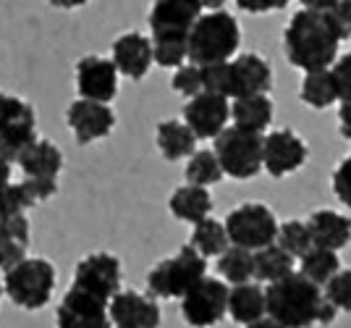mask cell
Returning a JSON list of instances; mask_svg holds the SVG:
<instances>
[{
  "label": "cell",
  "instance_id": "e575fe53",
  "mask_svg": "<svg viewBox=\"0 0 351 328\" xmlns=\"http://www.w3.org/2000/svg\"><path fill=\"white\" fill-rule=\"evenodd\" d=\"M155 43V63L160 69H181L189 60V43L181 40H152Z\"/></svg>",
  "mask_w": 351,
  "mask_h": 328
},
{
  "label": "cell",
  "instance_id": "44dd1931",
  "mask_svg": "<svg viewBox=\"0 0 351 328\" xmlns=\"http://www.w3.org/2000/svg\"><path fill=\"white\" fill-rule=\"evenodd\" d=\"M307 224L309 231H312V239H315V247L341 253L351 242V218L338 213V210H315V213H309Z\"/></svg>",
  "mask_w": 351,
  "mask_h": 328
},
{
  "label": "cell",
  "instance_id": "f6af8a7d",
  "mask_svg": "<svg viewBox=\"0 0 351 328\" xmlns=\"http://www.w3.org/2000/svg\"><path fill=\"white\" fill-rule=\"evenodd\" d=\"M338 129L346 139H351V103H341L338 108Z\"/></svg>",
  "mask_w": 351,
  "mask_h": 328
},
{
  "label": "cell",
  "instance_id": "7dc6e473",
  "mask_svg": "<svg viewBox=\"0 0 351 328\" xmlns=\"http://www.w3.org/2000/svg\"><path fill=\"white\" fill-rule=\"evenodd\" d=\"M244 328H286V326H280L276 318L265 315V318H260V320H254V323H249V326H244Z\"/></svg>",
  "mask_w": 351,
  "mask_h": 328
},
{
  "label": "cell",
  "instance_id": "30bf717a",
  "mask_svg": "<svg viewBox=\"0 0 351 328\" xmlns=\"http://www.w3.org/2000/svg\"><path fill=\"white\" fill-rule=\"evenodd\" d=\"M199 0H155L149 8V34L152 40H181L189 43L194 24L202 16Z\"/></svg>",
  "mask_w": 351,
  "mask_h": 328
},
{
  "label": "cell",
  "instance_id": "9c48e42d",
  "mask_svg": "<svg viewBox=\"0 0 351 328\" xmlns=\"http://www.w3.org/2000/svg\"><path fill=\"white\" fill-rule=\"evenodd\" d=\"M231 286L223 279L205 276L181 299V318L191 328H215L228 315Z\"/></svg>",
  "mask_w": 351,
  "mask_h": 328
},
{
  "label": "cell",
  "instance_id": "277c9868",
  "mask_svg": "<svg viewBox=\"0 0 351 328\" xmlns=\"http://www.w3.org/2000/svg\"><path fill=\"white\" fill-rule=\"evenodd\" d=\"M207 276V257L194 244H184L147 273V292L158 299H184Z\"/></svg>",
  "mask_w": 351,
  "mask_h": 328
},
{
  "label": "cell",
  "instance_id": "4dcf8cb0",
  "mask_svg": "<svg viewBox=\"0 0 351 328\" xmlns=\"http://www.w3.org/2000/svg\"><path fill=\"white\" fill-rule=\"evenodd\" d=\"M299 263H302L299 270L315 283H320V286H325L341 270V257H338V253L336 250H325V247H312Z\"/></svg>",
  "mask_w": 351,
  "mask_h": 328
},
{
  "label": "cell",
  "instance_id": "484cf974",
  "mask_svg": "<svg viewBox=\"0 0 351 328\" xmlns=\"http://www.w3.org/2000/svg\"><path fill=\"white\" fill-rule=\"evenodd\" d=\"M302 103L315 108V110H325L333 103H338V87L333 69H320V71H307L304 82H302V92H299Z\"/></svg>",
  "mask_w": 351,
  "mask_h": 328
},
{
  "label": "cell",
  "instance_id": "d4e9b609",
  "mask_svg": "<svg viewBox=\"0 0 351 328\" xmlns=\"http://www.w3.org/2000/svg\"><path fill=\"white\" fill-rule=\"evenodd\" d=\"M273 113H276V105L267 95H249V97H239L231 105V119L234 126L239 129H247L254 134H263L265 129L273 124Z\"/></svg>",
  "mask_w": 351,
  "mask_h": 328
},
{
  "label": "cell",
  "instance_id": "7bdbcfd3",
  "mask_svg": "<svg viewBox=\"0 0 351 328\" xmlns=\"http://www.w3.org/2000/svg\"><path fill=\"white\" fill-rule=\"evenodd\" d=\"M21 181L32 189V194L37 197V202H45V200L56 197V192H58V181H50V179H21Z\"/></svg>",
  "mask_w": 351,
  "mask_h": 328
},
{
  "label": "cell",
  "instance_id": "8fae6325",
  "mask_svg": "<svg viewBox=\"0 0 351 328\" xmlns=\"http://www.w3.org/2000/svg\"><path fill=\"white\" fill-rule=\"evenodd\" d=\"M121 260L113 253H92L76 263L71 286L110 305L121 292Z\"/></svg>",
  "mask_w": 351,
  "mask_h": 328
},
{
  "label": "cell",
  "instance_id": "74e56055",
  "mask_svg": "<svg viewBox=\"0 0 351 328\" xmlns=\"http://www.w3.org/2000/svg\"><path fill=\"white\" fill-rule=\"evenodd\" d=\"M330 189H333V194L338 197V202L351 210V152L338 163L336 171H333Z\"/></svg>",
  "mask_w": 351,
  "mask_h": 328
},
{
  "label": "cell",
  "instance_id": "5bb4252c",
  "mask_svg": "<svg viewBox=\"0 0 351 328\" xmlns=\"http://www.w3.org/2000/svg\"><path fill=\"white\" fill-rule=\"evenodd\" d=\"M118 66L105 56H84L76 60V92L84 100L113 103L118 95Z\"/></svg>",
  "mask_w": 351,
  "mask_h": 328
},
{
  "label": "cell",
  "instance_id": "f1b7e54d",
  "mask_svg": "<svg viewBox=\"0 0 351 328\" xmlns=\"http://www.w3.org/2000/svg\"><path fill=\"white\" fill-rule=\"evenodd\" d=\"M189 244H194L210 260V257H220L231 247V237H228L226 224H220L215 218H205V221H199V224L194 226Z\"/></svg>",
  "mask_w": 351,
  "mask_h": 328
},
{
  "label": "cell",
  "instance_id": "d590c367",
  "mask_svg": "<svg viewBox=\"0 0 351 328\" xmlns=\"http://www.w3.org/2000/svg\"><path fill=\"white\" fill-rule=\"evenodd\" d=\"M322 289L338 313H351V268H341Z\"/></svg>",
  "mask_w": 351,
  "mask_h": 328
},
{
  "label": "cell",
  "instance_id": "83f0119b",
  "mask_svg": "<svg viewBox=\"0 0 351 328\" xmlns=\"http://www.w3.org/2000/svg\"><path fill=\"white\" fill-rule=\"evenodd\" d=\"M218 273H220V279L228 281L231 286L249 283L254 279V253L231 244V247L218 257Z\"/></svg>",
  "mask_w": 351,
  "mask_h": 328
},
{
  "label": "cell",
  "instance_id": "9a60e30c",
  "mask_svg": "<svg viewBox=\"0 0 351 328\" xmlns=\"http://www.w3.org/2000/svg\"><path fill=\"white\" fill-rule=\"evenodd\" d=\"M231 97L202 92L197 97L186 100L184 105V121L194 129L199 139H218L226 132V124L231 119Z\"/></svg>",
  "mask_w": 351,
  "mask_h": 328
},
{
  "label": "cell",
  "instance_id": "f35d334b",
  "mask_svg": "<svg viewBox=\"0 0 351 328\" xmlns=\"http://www.w3.org/2000/svg\"><path fill=\"white\" fill-rule=\"evenodd\" d=\"M3 239H14V242H21V244H29V221H27V213L3 215Z\"/></svg>",
  "mask_w": 351,
  "mask_h": 328
},
{
  "label": "cell",
  "instance_id": "7c38bea8",
  "mask_svg": "<svg viewBox=\"0 0 351 328\" xmlns=\"http://www.w3.org/2000/svg\"><path fill=\"white\" fill-rule=\"evenodd\" d=\"M56 328H113L110 305L71 286L56 307Z\"/></svg>",
  "mask_w": 351,
  "mask_h": 328
},
{
  "label": "cell",
  "instance_id": "ba28073f",
  "mask_svg": "<svg viewBox=\"0 0 351 328\" xmlns=\"http://www.w3.org/2000/svg\"><path fill=\"white\" fill-rule=\"evenodd\" d=\"M37 139V116L27 100L3 95V176L5 181L19 155Z\"/></svg>",
  "mask_w": 351,
  "mask_h": 328
},
{
  "label": "cell",
  "instance_id": "8992f818",
  "mask_svg": "<svg viewBox=\"0 0 351 328\" xmlns=\"http://www.w3.org/2000/svg\"><path fill=\"white\" fill-rule=\"evenodd\" d=\"M215 152L226 176L239 181L254 179L265 168V137L231 126L215 139Z\"/></svg>",
  "mask_w": 351,
  "mask_h": 328
},
{
  "label": "cell",
  "instance_id": "ac0fdd59",
  "mask_svg": "<svg viewBox=\"0 0 351 328\" xmlns=\"http://www.w3.org/2000/svg\"><path fill=\"white\" fill-rule=\"evenodd\" d=\"M113 63L118 66L121 76L132 79V82H139L145 79L147 71L152 69L155 63V43L142 34V32H126L121 34L116 43H113Z\"/></svg>",
  "mask_w": 351,
  "mask_h": 328
},
{
  "label": "cell",
  "instance_id": "b9f144b4",
  "mask_svg": "<svg viewBox=\"0 0 351 328\" xmlns=\"http://www.w3.org/2000/svg\"><path fill=\"white\" fill-rule=\"evenodd\" d=\"M291 0H236V5L249 14H267V11H280L286 8Z\"/></svg>",
  "mask_w": 351,
  "mask_h": 328
},
{
  "label": "cell",
  "instance_id": "603a6c76",
  "mask_svg": "<svg viewBox=\"0 0 351 328\" xmlns=\"http://www.w3.org/2000/svg\"><path fill=\"white\" fill-rule=\"evenodd\" d=\"M267 315V292L260 283H239L231 286V302H228V318L234 323L249 326Z\"/></svg>",
  "mask_w": 351,
  "mask_h": 328
},
{
  "label": "cell",
  "instance_id": "8d00e7d4",
  "mask_svg": "<svg viewBox=\"0 0 351 328\" xmlns=\"http://www.w3.org/2000/svg\"><path fill=\"white\" fill-rule=\"evenodd\" d=\"M202 71H205V92L231 97V60L202 66Z\"/></svg>",
  "mask_w": 351,
  "mask_h": 328
},
{
  "label": "cell",
  "instance_id": "5b68a950",
  "mask_svg": "<svg viewBox=\"0 0 351 328\" xmlns=\"http://www.w3.org/2000/svg\"><path fill=\"white\" fill-rule=\"evenodd\" d=\"M58 273L56 266L45 257H27L16 268L3 273V292L5 297L21 310H43L56 292Z\"/></svg>",
  "mask_w": 351,
  "mask_h": 328
},
{
  "label": "cell",
  "instance_id": "681fc988",
  "mask_svg": "<svg viewBox=\"0 0 351 328\" xmlns=\"http://www.w3.org/2000/svg\"><path fill=\"white\" fill-rule=\"evenodd\" d=\"M199 3L205 11H223V5H226V0H199Z\"/></svg>",
  "mask_w": 351,
  "mask_h": 328
},
{
  "label": "cell",
  "instance_id": "7402d4cb",
  "mask_svg": "<svg viewBox=\"0 0 351 328\" xmlns=\"http://www.w3.org/2000/svg\"><path fill=\"white\" fill-rule=\"evenodd\" d=\"M168 208H171V213L178 221H186V224L197 226L199 221L210 218V213H213V194L207 192V187L186 181L184 187H178L171 194Z\"/></svg>",
  "mask_w": 351,
  "mask_h": 328
},
{
  "label": "cell",
  "instance_id": "4316f807",
  "mask_svg": "<svg viewBox=\"0 0 351 328\" xmlns=\"http://www.w3.org/2000/svg\"><path fill=\"white\" fill-rule=\"evenodd\" d=\"M293 263H296V257L286 253L276 242V244L263 247V250L254 253V279L265 283L280 281L289 273H293Z\"/></svg>",
  "mask_w": 351,
  "mask_h": 328
},
{
  "label": "cell",
  "instance_id": "cb8c5ba5",
  "mask_svg": "<svg viewBox=\"0 0 351 328\" xmlns=\"http://www.w3.org/2000/svg\"><path fill=\"white\" fill-rule=\"evenodd\" d=\"M155 139H158V148H160L165 161H181V158H191L197 152V139L199 137L194 134V129L186 121L168 119L158 124Z\"/></svg>",
  "mask_w": 351,
  "mask_h": 328
},
{
  "label": "cell",
  "instance_id": "4fadbf2b",
  "mask_svg": "<svg viewBox=\"0 0 351 328\" xmlns=\"http://www.w3.org/2000/svg\"><path fill=\"white\" fill-rule=\"evenodd\" d=\"M66 124L76 137V145H92L97 139H105L116 129V113L110 103H97V100H73L66 110Z\"/></svg>",
  "mask_w": 351,
  "mask_h": 328
},
{
  "label": "cell",
  "instance_id": "2e32d148",
  "mask_svg": "<svg viewBox=\"0 0 351 328\" xmlns=\"http://www.w3.org/2000/svg\"><path fill=\"white\" fill-rule=\"evenodd\" d=\"M307 142L291 129H276L265 137V171L273 179H283L307 163Z\"/></svg>",
  "mask_w": 351,
  "mask_h": 328
},
{
  "label": "cell",
  "instance_id": "ffe728a7",
  "mask_svg": "<svg viewBox=\"0 0 351 328\" xmlns=\"http://www.w3.org/2000/svg\"><path fill=\"white\" fill-rule=\"evenodd\" d=\"M19 171L24 174V179H50L58 181L63 171V152L58 145H53L50 139H34L29 148L19 155Z\"/></svg>",
  "mask_w": 351,
  "mask_h": 328
},
{
  "label": "cell",
  "instance_id": "6da1fadb",
  "mask_svg": "<svg viewBox=\"0 0 351 328\" xmlns=\"http://www.w3.org/2000/svg\"><path fill=\"white\" fill-rule=\"evenodd\" d=\"M346 37L330 11L302 8L291 16L283 32V50L293 69L320 71L333 69V63L338 60V45Z\"/></svg>",
  "mask_w": 351,
  "mask_h": 328
},
{
  "label": "cell",
  "instance_id": "e0dca14e",
  "mask_svg": "<svg viewBox=\"0 0 351 328\" xmlns=\"http://www.w3.org/2000/svg\"><path fill=\"white\" fill-rule=\"evenodd\" d=\"M110 320L113 328H160L162 313L158 297L149 292H134V289H121L116 297L110 299Z\"/></svg>",
  "mask_w": 351,
  "mask_h": 328
},
{
  "label": "cell",
  "instance_id": "f546056e",
  "mask_svg": "<svg viewBox=\"0 0 351 328\" xmlns=\"http://www.w3.org/2000/svg\"><path fill=\"white\" fill-rule=\"evenodd\" d=\"M184 176L189 184H199V187H213V184H220L226 171L220 165V158L215 150H197L186 161V168H184Z\"/></svg>",
  "mask_w": 351,
  "mask_h": 328
},
{
  "label": "cell",
  "instance_id": "bcb514c9",
  "mask_svg": "<svg viewBox=\"0 0 351 328\" xmlns=\"http://www.w3.org/2000/svg\"><path fill=\"white\" fill-rule=\"evenodd\" d=\"M341 0H302L304 8H312V11H333Z\"/></svg>",
  "mask_w": 351,
  "mask_h": 328
},
{
  "label": "cell",
  "instance_id": "3957f363",
  "mask_svg": "<svg viewBox=\"0 0 351 328\" xmlns=\"http://www.w3.org/2000/svg\"><path fill=\"white\" fill-rule=\"evenodd\" d=\"M241 45V27L228 11H207L199 16L189 34V60L197 66H213L234 58Z\"/></svg>",
  "mask_w": 351,
  "mask_h": 328
},
{
  "label": "cell",
  "instance_id": "d6986e66",
  "mask_svg": "<svg viewBox=\"0 0 351 328\" xmlns=\"http://www.w3.org/2000/svg\"><path fill=\"white\" fill-rule=\"evenodd\" d=\"M273 87V69L257 53H241L231 60V97L267 95Z\"/></svg>",
  "mask_w": 351,
  "mask_h": 328
},
{
  "label": "cell",
  "instance_id": "ab89813d",
  "mask_svg": "<svg viewBox=\"0 0 351 328\" xmlns=\"http://www.w3.org/2000/svg\"><path fill=\"white\" fill-rule=\"evenodd\" d=\"M333 76H336V87L341 103H351V53L341 56L333 63Z\"/></svg>",
  "mask_w": 351,
  "mask_h": 328
},
{
  "label": "cell",
  "instance_id": "d6a6232c",
  "mask_svg": "<svg viewBox=\"0 0 351 328\" xmlns=\"http://www.w3.org/2000/svg\"><path fill=\"white\" fill-rule=\"evenodd\" d=\"M171 87H173V92L184 95L186 100L202 95V92H205V71H202V66L186 63V66L176 69L173 79H171Z\"/></svg>",
  "mask_w": 351,
  "mask_h": 328
},
{
  "label": "cell",
  "instance_id": "836d02e7",
  "mask_svg": "<svg viewBox=\"0 0 351 328\" xmlns=\"http://www.w3.org/2000/svg\"><path fill=\"white\" fill-rule=\"evenodd\" d=\"M34 205H40V202L24 181H5V187H3V215L27 213Z\"/></svg>",
  "mask_w": 351,
  "mask_h": 328
},
{
  "label": "cell",
  "instance_id": "c3c4849f",
  "mask_svg": "<svg viewBox=\"0 0 351 328\" xmlns=\"http://www.w3.org/2000/svg\"><path fill=\"white\" fill-rule=\"evenodd\" d=\"M89 0H50V5H56V8H66V11H71V8H82V5H87Z\"/></svg>",
  "mask_w": 351,
  "mask_h": 328
},
{
  "label": "cell",
  "instance_id": "1f68e13d",
  "mask_svg": "<svg viewBox=\"0 0 351 328\" xmlns=\"http://www.w3.org/2000/svg\"><path fill=\"white\" fill-rule=\"evenodd\" d=\"M278 244L289 255H293L296 260H302V257H304V255L315 247V239H312L309 224H307V221H296V218L286 221V224H280Z\"/></svg>",
  "mask_w": 351,
  "mask_h": 328
},
{
  "label": "cell",
  "instance_id": "60d3db41",
  "mask_svg": "<svg viewBox=\"0 0 351 328\" xmlns=\"http://www.w3.org/2000/svg\"><path fill=\"white\" fill-rule=\"evenodd\" d=\"M27 250H29V244H21V242H14V239H3V257H0L3 273L16 268L19 263H24L27 260Z\"/></svg>",
  "mask_w": 351,
  "mask_h": 328
},
{
  "label": "cell",
  "instance_id": "7a4b0ae2",
  "mask_svg": "<svg viewBox=\"0 0 351 328\" xmlns=\"http://www.w3.org/2000/svg\"><path fill=\"white\" fill-rule=\"evenodd\" d=\"M267 315L286 328L330 326L338 310L328 302L320 283L307 279L302 270H293L280 281L267 283Z\"/></svg>",
  "mask_w": 351,
  "mask_h": 328
},
{
  "label": "cell",
  "instance_id": "ee69618b",
  "mask_svg": "<svg viewBox=\"0 0 351 328\" xmlns=\"http://www.w3.org/2000/svg\"><path fill=\"white\" fill-rule=\"evenodd\" d=\"M330 16L336 19V24L341 27L343 37H351V0H341L336 8L330 11Z\"/></svg>",
  "mask_w": 351,
  "mask_h": 328
},
{
  "label": "cell",
  "instance_id": "52a82bcc",
  "mask_svg": "<svg viewBox=\"0 0 351 328\" xmlns=\"http://www.w3.org/2000/svg\"><path fill=\"white\" fill-rule=\"evenodd\" d=\"M223 224L228 229L231 244L252 250V253L278 242L280 224L276 218V213L265 202H244V205H239V208H234L226 215Z\"/></svg>",
  "mask_w": 351,
  "mask_h": 328
}]
</instances>
